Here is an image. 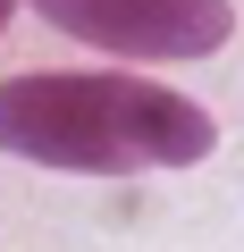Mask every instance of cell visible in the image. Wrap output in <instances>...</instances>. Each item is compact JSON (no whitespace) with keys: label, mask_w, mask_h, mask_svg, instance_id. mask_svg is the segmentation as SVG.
Wrapping results in <instances>:
<instances>
[{"label":"cell","mask_w":244,"mask_h":252,"mask_svg":"<svg viewBox=\"0 0 244 252\" xmlns=\"http://www.w3.org/2000/svg\"><path fill=\"white\" fill-rule=\"evenodd\" d=\"M0 152L68 177H160V168H202L219 152V118L194 93L135 76L127 59L26 67L0 84Z\"/></svg>","instance_id":"6da1fadb"},{"label":"cell","mask_w":244,"mask_h":252,"mask_svg":"<svg viewBox=\"0 0 244 252\" xmlns=\"http://www.w3.org/2000/svg\"><path fill=\"white\" fill-rule=\"evenodd\" d=\"M34 9L51 34L101 51V59H127V67H160V59H210L236 34L227 0H17Z\"/></svg>","instance_id":"7a4b0ae2"},{"label":"cell","mask_w":244,"mask_h":252,"mask_svg":"<svg viewBox=\"0 0 244 252\" xmlns=\"http://www.w3.org/2000/svg\"><path fill=\"white\" fill-rule=\"evenodd\" d=\"M9 17H17V0H0V34H9Z\"/></svg>","instance_id":"3957f363"}]
</instances>
